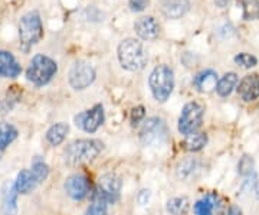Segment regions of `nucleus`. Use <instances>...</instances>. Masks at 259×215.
Returning a JSON list of instances; mask_svg holds the SVG:
<instances>
[{
	"label": "nucleus",
	"mask_w": 259,
	"mask_h": 215,
	"mask_svg": "<svg viewBox=\"0 0 259 215\" xmlns=\"http://www.w3.org/2000/svg\"><path fill=\"white\" fill-rule=\"evenodd\" d=\"M238 5H241L242 16L245 20H258L259 0H238Z\"/></svg>",
	"instance_id": "25"
},
{
	"label": "nucleus",
	"mask_w": 259,
	"mask_h": 215,
	"mask_svg": "<svg viewBox=\"0 0 259 215\" xmlns=\"http://www.w3.org/2000/svg\"><path fill=\"white\" fill-rule=\"evenodd\" d=\"M146 117V109L143 105H137L134 107L131 113H130V122H131V126H139L140 123L144 120Z\"/></svg>",
	"instance_id": "30"
},
{
	"label": "nucleus",
	"mask_w": 259,
	"mask_h": 215,
	"mask_svg": "<svg viewBox=\"0 0 259 215\" xmlns=\"http://www.w3.org/2000/svg\"><path fill=\"white\" fill-rule=\"evenodd\" d=\"M168 137L166 123L160 117H150L144 120L140 130V140L144 146L158 148L166 143Z\"/></svg>",
	"instance_id": "6"
},
{
	"label": "nucleus",
	"mask_w": 259,
	"mask_h": 215,
	"mask_svg": "<svg viewBox=\"0 0 259 215\" xmlns=\"http://www.w3.org/2000/svg\"><path fill=\"white\" fill-rule=\"evenodd\" d=\"M64 188L66 195L71 199H74V201H82L90 195V191H91L90 181L82 173L71 175L69 178L65 181Z\"/></svg>",
	"instance_id": "12"
},
{
	"label": "nucleus",
	"mask_w": 259,
	"mask_h": 215,
	"mask_svg": "<svg viewBox=\"0 0 259 215\" xmlns=\"http://www.w3.org/2000/svg\"><path fill=\"white\" fill-rule=\"evenodd\" d=\"M148 0H130L128 6L133 12H143L147 8Z\"/></svg>",
	"instance_id": "31"
},
{
	"label": "nucleus",
	"mask_w": 259,
	"mask_h": 215,
	"mask_svg": "<svg viewBox=\"0 0 259 215\" xmlns=\"http://www.w3.org/2000/svg\"><path fill=\"white\" fill-rule=\"evenodd\" d=\"M117 54H118V61H120L121 66L127 71L137 73L147 65V51H146L144 45L134 38H127V39L121 41L118 49H117Z\"/></svg>",
	"instance_id": "2"
},
{
	"label": "nucleus",
	"mask_w": 259,
	"mask_h": 215,
	"mask_svg": "<svg viewBox=\"0 0 259 215\" xmlns=\"http://www.w3.org/2000/svg\"><path fill=\"white\" fill-rule=\"evenodd\" d=\"M32 173L37 181V184L44 182L49 175V166L45 163V160H42L39 156H36L32 162Z\"/></svg>",
	"instance_id": "26"
},
{
	"label": "nucleus",
	"mask_w": 259,
	"mask_h": 215,
	"mask_svg": "<svg viewBox=\"0 0 259 215\" xmlns=\"http://www.w3.org/2000/svg\"><path fill=\"white\" fill-rule=\"evenodd\" d=\"M22 73V66L15 56L8 51L0 49V77L2 78H16Z\"/></svg>",
	"instance_id": "15"
},
{
	"label": "nucleus",
	"mask_w": 259,
	"mask_h": 215,
	"mask_svg": "<svg viewBox=\"0 0 259 215\" xmlns=\"http://www.w3.org/2000/svg\"><path fill=\"white\" fill-rule=\"evenodd\" d=\"M204 109L197 101H190L183 107L182 114L179 117V131L185 136L193 134L199 130L203 122Z\"/></svg>",
	"instance_id": "7"
},
{
	"label": "nucleus",
	"mask_w": 259,
	"mask_h": 215,
	"mask_svg": "<svg viewBox=\"0 0 259 215\" xmlns=\"http://www.w3.org/2000/svg\"><path fill=\"white\" fill-rule=\"evenodd\" d=\"M18 191L15 185H10L3 192L2 199V211L3 215H16L18 212Z\"/></svg>",
	"instance_id": "18"
},
{
	"label": "nucleus",
	"mask_w": 259,
	"mask_h": 215,
	"mask_svg": "<svg viewBox=\"0 0 259 215\" xmlns=\"http://www.w3.org/2000/svg\"><path fill=\"white\" fill-rule=\"evenodd\" d=\"M193 209L196 215H226V202L219 194L209 192L194 204Z\"/></svg>",
	"instance_id": "11"
},
{
	"label": "nucleus",
	"mask_w": 259,
	"mask_h": 215,
	"mask_svg": "<svg viewBox=\"0 0 259 215\" xmlns=\"http://www.w3.org/2000/svg\"><path fill=\"white\" fill-rule=\"evenodd\" d=\"M253 166H255V163H253L252 156L243 155L239 159V163H238V172L242 176H249V175L253 173Z\"/></svg>",
	"instance_id": "27"
},
{
	"label": "nucleus",
	"mask_w": 259,
	"mask_h": 215,
	"mask_svg": "<svg viewBox=\"0 0 259 215\" xmlns=\"http://www.w3.org/2000/svg\"><path fill=\"white\" fill-rule=\"evenodd\" d=\"M226 215H242V209L239 206L236 205H232L229 209H228V212Z\"/></svg>",
	"instance_id": "33"
},
{
	"label": "nucleus",
	"mask_w": 259,
	"mask_h": 215,
	"mask_svg": "<svg viewBox=\"0 0 259 215\" xmlns=\"http://www.w3.org/2000/svg\"><path fill=\"white\" fill-rule=\"evenodd\" d=\"M218 83H219L218 73H214L213 69H204L202 73H199L194 77L193 81L194 87L200 93H210L216 88Z\"/></svg>",
	"instance_id": "16"
},
{
	"label": "nucleus",
	"mask_w": 259,
	"mask_h": 215,
	"mask_svg": "<svg viewBox=\"0 0 259 215\" xmlns=\"http://www.w3.org/2000/svg\"><path fill=\"white\" fill-rule=\"evenodd\" d=\"M37 181L33 176L32 170H20L16 176V181H15V188L18 191L19 194H29L30 191H33L35 187H36Z\"/></svg>",
	"instance_id": "19"
},
{
	"label": "nucleus",
	"mask_w": 259,
	"mask_h": 215,
	"mask_svg": "<svg viewBox=\"0 0 259 215\" xmlns=\"http://www.w3.org/2000/svg\"><path fill=\"white\" fill-rule=\"evenodd\" d=\"M235 62L238 65H241L242 68H253V66L258 64V59L250 54H246V52H241L238 55L235 56Z\"/></svg>",
	"instance_id": "28"
},
{
	"label": "nucleus",
	"mask_w": 259,
	"mask_h": 215,
	"mask_svg": "<svg viewBox=\"0 0 259 215\" xmlns=\"http://www.w3.org/2000/svg\"><path fill=\"white\" fill-rule=\"evenodd\" d=\"M148 85L153 97L158 103H164L173 93L175 88V73L170 66H156L148 77Z\"/></svg>",
	"instance_id": "4"
},
{
	"label": "nucleus",
	"mask_w": 259,
	"mask_h": 215,
	"mask_svg": "<svg viewBox=\"0 0 259 215\" xmlns=\"http://www.w3.org/2000/svg\"><path fill=\"white\" fill-rule=\"evenodd\" d=\"M121 187L122 182L120 176L114 173H105L98 179V187L94 194V199H101L107 204H114L120 198Z\"/></svg>",
	"instance_id": "8"
},
{
	"label": "nucleus",
	"mask_w": 259,
	"mask_h": 215,
	"mask_svg": "<svg viewBox=\"0 0 259 215\" xmlns=\"http://www.w3.org/2000/svg\"><path fill=\"white\" fill-rule=\"evenodd\" d=\"M58 73V65L54 59H51L47 55H35L32 61L29 62L26 69V78L32 84L45 85L48 84Z\"/></svg>",
	"instance_id": "5"
},
{
	"label": "nucleus",
	"mask_w": 259,
	"mask_h": 215,
	"mask_svg": "<svg viewBox=\"0 0 259 215\" xmlns=\"http://www.w3.org/2000/svg\"><path fill=\"white\" fill-rule=\"evenodd\" d=\"M104 120H105V113H104L102 104H95L93 109L85 110L79 113L78 116H75V124L90 134L98 130Z\"/></svg>",
	"instance_id": "10"
},
{
	"label": "nucleus",
	"mask_w": 259,
	"mask_h": 215,
	"mask_svg": "<svg viewBox=\"0 0 259 215\" xmlns=\"http://www.w3.org/2000/svg\"><path fill=\"white\" fill-rule=\"evenodd\" d=\"M107 206H108V204L101 201V199H93V204L87 209L85 215H108Z\"/></svg>",
	"instance_id": "29"
},
{
	"label": "nucleus",
	"mask_w": 259,
	"mask_h": 215,
	"mask_svg": "<svg viewBox=\"0 0 259 215\" xmlns=\"http://www.w3.org/2000/svg\"><path fill=\"white\" fill-rule=\"evenodd\" d=\"M134 30L143 41H154L160 33V25L153 16H143L134 23Z\"/></svg>",
	"instance_id": "13"
},
{
	"label": "nucleus",
	"mask_w": 259,
	"mask_h": 215,
	"mask_svg": "<svg viewBox=\"0 0 259 215\" xmlns=\"http://www.w3.org/2000/svg\"><path fill=\"white\" fill-rule=\"evenodd\" d=\"M104 149V143L97 139H78L72 141L64 153V159L69 166H79L93 162Z\"/></svg>",
	"instance_id": "1"
},
{
	"label": "nucleus",
	"mask_w": 259,
	"mask_h": 215,
	"mask_svg": "<svg viewBox=\"0 0 259 215\" xmlns=\"http://www.w3.org/2000/svg\"><path fill=\"white\" fill-rule=\"evenodd\" d=\"M236 84H238V75L235 73H228L219 80V83L216 85V93L221 97H228L235 90Z\"/></svg>",
	"instance_id": "22"
},
{
	"label": "nucleus",
	"mask_w": 259,
	"mask_h": 215,
	"mask_svg": "<svg viewBox=\"0 0 259 215\" xmlns=\"http://www.w3.org/2000/svg\"><path fill=\"white\" fill-rule=\"evenodd\" d=\"M16 137H18V130L15 129V126L6 122L0 123V156L8 146L16 140Z\"/></svg>",
	"instance_id": "21"
},
{
	"label": "nucleus",
	"mask_w": 259,
	"mask_h": 215,
	"mask_svg": "<svg viewBox=\"0 0 259 215\" xmlns=\"http://www.w3.org/2000/svg\"><path fill=\"white\" fill-rule=\"evenodd\" d=\"M207 145V134L206 133H193L186 136L185 141H183V148L189 152H199L202 150Z\"/></svg>",
	"instance_id": "23"
},
{
	"label": "nucleus",
	"mask_w": 259,
	"mask_h": 215,
	"mask_svg": "<svg viewBox=\"0 0 259 215\" xmlns=\"http://www.w3.org/2000/svg\"><path fill=\"white\" fill-rule=\"evenodd\" d=\"M69 84L74 90H85L95 81V69L85 61H76L69 69Z\"/></svg>",
	"instance_id": "9"
},
{
	"label": "nucleus",
	"mask_w": 259,
	"mask_h": 215,
	"mask_svg": "<svg viewBox=\"0 0 259 215\" xmlns=\"http://www.w3.org/2000/svg\"><path fill=\"white\" fill-rule=\"evenodd\" d=\"M238 94L246 103L255 101L259 97V75L250 74L243 77L238 87Z\"/></svg>",
	"instance_id": "14"
},
{
	"label": "nucleus",
	"mask_w": 259,
	"mask_h": 215,
	"mask_svg": "<svg viewBox=\"0 0 259 215\" xmlns=\"http://www.w3.org/2000/svg\"><path fill=\"white\" fill-rule=\"evenodd\" d=\"M228 2H229V0H216V3H218V5H221V6H225Z\"/></svg>",
	"instance_id": "34"
},
{
	"label": "nucleus",
	"mask_w": 259,
	"mask_h": 215,
	"mask_svg": "<svg viewBox=\"0 0 259 215\" xmlns=\"http://www.w3.org/2000/svg\"><path fill=\"white\" fill-rule=\"evenodd\" d=\"M68 131H69V126L66 123H55L47 131L48 143L52 146H59L65 140V137L68 136Z\"/></svg>",
	"instance_id": "20"
},
{
	"label": "nucleus",
	"mask_w": 259,
	"mask_h": 215,
	"mask_svg": "<svg viewBox=\"0 0 259 215\" xmlns=\"http://www.w3.org/2000/svg\"><path fill=\"white\" fill-rule=\"evenodd\" d=\"M190 201L187 197H176L167 201V211L171 215H187Z\"/></svg>",
	"instance_id": "24"
},
{
	"label": "nucleus",
	"mask_w": 259,
	"mask_h": 215,
	"mask_svg": "<svg viewBox=\"0 0 259 215\" xmlns=\"http://www.w3.org/2000/svg\"><path fill=\"white\" fill-rule=\"evenodd\" d=\"M150 197H151V194H150L148 189H141L139 194V202L141 205H147V202L150 201Z\"/></svg>",
	"instance_id": "32"
},
{
	"label": "nucleus",
	"mask_w": 259,
	"mask_h": 215,
	"mask_svg": "<svg viewBox=\"0 0 259 215\" xmlns=\"http://www.w3.org/2000/svg\"><path fill=\"white\" fill-rule=\"evenodd\" d=\"M44 37V25L36 10L25 13L19 20V41L23 51H29Z\"/></svg>",
	"instance_id": "3"
},
{
	"label": "nucleus",
	"mask_w": 259,
	"mask_h": 215,
	"mask_svg": "<svg viewBox=\"0 0 259 215\" xmlns=\"http://www.w3.org/2000/svg\"><path fill=\"white\" fill-rule=\"evenodd\" d=\"M190 9L189 0H168L163 6V13L168 19H180Z\"/></svg>",
	"instance_id": "17"
},
{
	"label": "nucleus",
	"mask_w": 259,
	"mask_h": 215,
	"mask_svg": "<svg viewBox=\"0 0 259 215\" xmlns=\"http://www.w3.org/2000/svg\"><path fill=\"white\" fill-rule=\"evenodd\" d=\"M255 194H256V198L259 199V182L256 184V187H255Z\"/></svg>",
	"instance_id": "35"
}]
</instances>
